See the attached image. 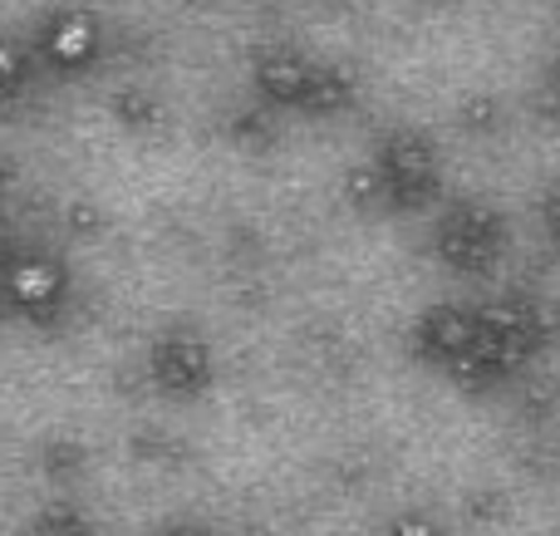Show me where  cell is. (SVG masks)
<instances>
[{
  "label": "cell",
  "instance_id": "5",
  "mask_svg": "<svg viewBox=\"0 0 560 536\" xmlns=\"http://www.w3.org/2000/svg\"><path fill=\"white\" fill-rule=\"evenodd\" d=\"M148 384L173 404H197L217 384L212 335L192 321H173L148 340Z\"/></svg>",
  "mask_w": 560,
  "mask_h": 536
},
{
  "label": "cell",
  "instance_id": "11",
  "mask_svg": "<svg viewBox=\"0 0 560 536\" xmlns=\"http://www.w3.org/2000/svg\"><path fill=\"white\" fill-rule=\"evenodd\" d=\"M10 197H15V163L0 153V212H10Z\"/></svg>",
  "mask_w": 560,
  "mask_h": 536
},
{
  "label": "cell",
  "instance_id": "7",
  "mask_svg": "<svg viewBox=\"0 0 560 536\" xmlns=\"http://www.w3.org/2000/svg\"><path fill=\"white\" fill-rule=\"evenodd\" d=\"M39 79V59L30 45V30H10L0 25V114H15Z\"/></svg>",
  "mask_w": 560,
  "mask_h": 536
},
{
  "label": "cell",
  "instance_id": "10",
  "mask_svg": "<svg viewBox=\"0 0 560 536\" xmlns=\"http://www.w3.org/2000/svg\"><path fill=\"white\" fill-rule=\"evenodd\" d=\"M148 536H217L207 522H192V517H173V522H163V527H153Z\"/></svg>",
  "mask_w": 560,
  "mask_h": 536
},
{
  "label": "cell",
  "instance_id": "2",
  "mask_svg": "<svg viewBox=\"0 0 560 536\" xmlns=\"http://www.w3.org/2000/svg\"><path fill=\"white\" fill-rule=\"evenodd\" d=\"M69 295H74V271L55 246L20 236L0 256V315L25 325H59V315L69 311Z\"/></svg>",
  "mask_w": 560,
  "mask_h": 536
},
{
  "label": "cell",
  "instance_id": "9",
  "mask_svg": "<svg viewBox=\"0 0 560 536\" xmlns=\"http://www.w3.org/2000/svg\"><path fill=\"white\" fill-rule=\"evenodd\" d=\"M384 536H443V532H438V522H433V517H423V512H408V517L388 522V532H384Z\"/></svg>",
  "mask_w": 560,
  "mask_h": 536
},
{
  "label": "cell",
  "instance_id": "8",
  "mask_svg": "<svg viewBox=\"0 0 560 536\" xmlns=\"http://www.w3.org/2000/svg\"><path fill=\"white\" fill-rule=\"evenodd\" d=\"M20 536H98V527L89 522V512L74 508V502H49V508L30 512Z\"/></svg>",
  "mask_w": 560,
  "mask_h": 536
},
{
  "label": "cell",
  "instance_id": "6",
  "mask_svg": "<svg viewBox=\"0 0 560 536\" xmlns=\"http://www.w3.org/2000/svg\"><path fill=\"white\" fill-rule=\"evenodd\" d=\"M433 252L457 276H492L506 256V222L487 202H447L433 222Z\"/></svg>",
  "mask_w": 560,
  "mask_h": 536
},
{
  "label": "cell",
  "instance_id": "1",
  "mask_svg": "<svg viewBox=\"0 0 560 536\" xmlns=\"http://www.w3.org/2000/svg\"><path fill=\"white\" fill-rule=\"evenodd\" d=\"M246 74H252V89L261 104L290 108V114L335 118L354 104V79L339 65H329V59L290 45V39H266V45H256Z\"/></svg>",
  "mask_w": 560,
  "mask_h": 536
},
{
  "label": "cell",
  "instance_id": "3",
  "mask_svg": "<svg viewBox=\"0 0 560 536\" xmlns=\"http://www.w3.org/2000/svg\"><path fill=\"white\" fill-rule=\"evenodd\" d=\"M364 163L378 183L384 212H423V207H438V197H443V158H438V143L423 128H388L378 138L374 158H364Z\"/></svg>",
  "mask_w": 560,
  "mask_h": 536
},
{
  "label": "cell",
  "instance_id": "12",
  "mask_svg": "<svg viewBox=\"0 0 560 536\" xmlns=\"http://www.w3.org/2000/svg\"><path fill=\"white\" fill-rule=\"evenodd\" d=\"M15 242H20V236H15V226H10V217L0 212V256H5V252H10V246H15Z\"/></svg>",
  "mask_w": 560,
  "mask_h": 536
},
{
  "label": "cell",
  "instance_id": "4",
  "mask_svg": "<svg viewBox=\"0 0 560 536\" xmlns=\"http://www.w3.org/2000/svg\"><path fill=\"white\" fill-rule=\"evenodd\" d=\"M30 45H35L39 74L49 79H84L104 65L108 55V35L104 20L89 5H45L30 25Z\"/></svg>",
  "mask_w": 560,
  "mask_h": 536
}]
</instances>
